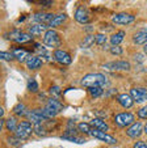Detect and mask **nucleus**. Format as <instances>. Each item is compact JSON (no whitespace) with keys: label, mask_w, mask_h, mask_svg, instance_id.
<instances>
[{"label":"nucleus","mask_w":147,"mask_h":148,"mask_svg":"<svg viewBox=\"0 0 147 148\" xmlns=\"http://www.w3.org/2000/svg\"><path fill=\"white\" fill-rule=\"evenodd\" d=\"M46 28H49L47 25H41V24H33V25H29L28 30H29V34L30 36H38V34L43 33L46 30Z\"/></svg>","instance_id":"aec40b11"},{"label":"nucleus","mask_w":147,"mask_h":148,"mask_svg":"<svg viewBox=\"0 0 147 148\" xmlns=\"http://www.w3.org/2000/svg\"><path fill=\"white\" fill-rule=\"evenodd\" d=\"M17 126H19V123H17V118L16 117H9L8 119L6 121V127L8 131H12L14 132L17 129Z\"/></svg>","instance_id":"b1692460"},{"label":"nucleus","mask_w":147,"mask_h":148,"mask_svg":"<svg viewBox=\"0 0 147 148\" xmlns=\"http://www.w3.org/2000/svg\"><path fill=\"white\" fill-rule=\"evenodd\" d=\"M8 38L12 39V41H16L17 43H26V42L33 39V36H30L29 33H22V32L14 29L8 34Z\"/></svg>","instance_id":"0eeeda50"},{"label":"nucleus","mask_w":147,"mask_h":148,"mask_svg":"<svg viewBox=\"0 0 147 148\" xmlns=\"http://www.w3.org/2000/svg\"><path fill=\"white\" fill-rule=\"evenodd\" d=\"M62 45V39L59 37L58 32H55L54 29H49L45 32L43 34V46L50 49H57Z\"/></svg>","instance_id":"7ed1b4c3"},{"label":"nucleus","mask_w":147,"mask_h":148,"mask_svg":"<svg viewBox=\"0 0 147 148\" xmlns=\"http://www.w3.org/2000/svg\"><path fill=\"white\" fill-rule=\"evenodd\" d=\"M0 59L6 62H11L14 59V55H13V53H9V51H1L0 53Z\"/></svg>","instance_id":"cd10ccee"},{"label":"nucleus","mask_w":147,"mask_h":148,"mask_svg":"<svg viewBox=\"0 0 147 148\" xmlns=\"http://www.w3.org/2000/svg\"><path fill=\"white\" fill-rule=\"evenodd\" d=\"M143 131L147 134V123H146V125H144V127H143Z\"/></svg>","instance_id":"58836bf2"},{"label":"nucleus","mask_w":147,"mask_h":148,"mask_svg":"<svg viewBox=\"0 0 147 148\" xmlns=\"http://www.w3.org/2000/svg\"><path fill=\"white\" fill-rule=\"evenodd\" d=\"M117 100H118V102L121 103V106L125 108V109H130V108H133V105H134V100L130 96V93H122V95H118L117 96Z\"/></svg>","instance_id":"2eb2a0df"},{"label":"nucleus","mask_w":147,"mask_h":148,"mask_svg":"<svg viewBox=\"0 0 147 148\" xmlns=\"http://www.w3.org/2000/svg\"><path fill=\"white\" fill-rule=\"evenodd\" d=\"M134 148H147V143L144 142H137L134 144Z\"/></svg>","instance_id":"c9c22d12"},{"label":"nucleus","mask_w":147,"mask_h":148,"mask_svg":"<svg viewBox=\"0 0 147 148\" xmlns=\"http://www.w3.org/2000/svg\"><path fill=\"white\" fill-rule=\"evenodd\" d=\"M8 143L12 144L13 147H20V139L17 136H9L8 138Z\"/></svg>","instance_id":"473e14b6"},{"label":"nucleus","mask_w":147,"mask_h":148,"mask_svg":"<svg viewBox=\"0 0 147 148\" xmlns=\"http://www.w3.org/2000/svg\"><path fill=\"white\" fill-rule=\"evenodd\" d=\"M106 42V36L104 33H97L96 36H95V43H97V45H104Z\"/></svg>","instance_id":"c756f323"},{"label":"nucleus","mask_w":147,"mask_h":148,"mask_svg":"<svg viewBox=\"0 0 147 148\" xmlns=\"http://www.w3.org/2000/svg\"><path fill=\"white\" fill-rule=\"evenodd\" d=\"M138 117L142 119H147V106H142L138 110Z\"/></svg>","instance_id":"f704fd0d"},{"label":"nucleus","mask_w":147,"mask_h":148,"mask_svg":"<svg viewBox=\"0 0 147 148\" xmlns=\"http://www.w3.org/2000/svg\"><path fill=\"white\" fill-rule=\"evenodd\" d=\"M134 114L133 113H128V112H124V113H118L116 114L114 117V123L119 127H128V126H131L134 123Z\"/></svg>","instance_id":"39448f33"},{"label":"nucleus","mask_w":147,"mask_h":148,"mask_svg":"<svg viewBox=\"0 0 147 148\" xmlns=\"http://www.w3.org/2000/svg\"><path fill=\"white\" fill-rule=\"evenodd\" d=\"M66 20H67V14L66 13H58V14H55V17L53 18V21L49 24V28H57V26L62 25V24H63Z\"/></svg>","instance_id":"412c9836"},{"label":"nucleus","mask_w":147,"mask_h":148,"mask_svg":"<svg viewBox=\"0 0 147 148\" xmlns=\"http://www.w3.org/2000/svg\"><path fill=\"white\" fill-rule=\"evenodd\" d=\"M105 70L110 71H129L130 70V63L125 60H118V62H110L104 66Z\"/></svg>","instance_id":"9d476101"},{"label":"nucleus","mask_w":147,"mask_h":148,"mask_svg":"<svg viewBox=\"0 0 147 148\" xmlns=\"http://www.w3.org/2000/svg\"><path fill=\"white\" fill-rule=\"evenodd\" d=\"M29 115V121L30 122H33L34 125H41L42 122H43V119H46L43 115V112H42V109H38V110H33V112L28 113Z\"/></svg>","instance_id":"f3484780"},{"label":"nucleus","mask_w":147,"mask_h":148,"mask_svg":"<svg viewBox=\"0 0 147 148\" xmlns=\"http://www.w3.org/2000/svg\"><path fill=\"white\" fill-rule=\"evenodd\" d=\"M54 59H55L58 63H61V64H64V66H68V64H71V62H72V59H71V56H70V54L68 53H66V51H63V50H54Z\"/></svg>","instance_id":"f8f14e48"},{"label":"nucleus","mask_w":147,"mask_h":148,"mask_svg":"<svg viewBox=\"0 0 147 148\" xmlns=\"http://www.w3.org/2000/svg\"><path fill=\"white\" fill-rule=\"evenodd\" d=\"M89 125H91L95 130H99V131H103V132H106L109 129V126L106 125L103 119H100V118H93Z\"/></svg>","instance_id":"a211bd4d"},{"label":"nucleus","mask_w":147,"mask_h":148,"mask_svg":"<svg viewBox=\"0 0 147 148\" xmlns=\"http://www.w3.org/2000/svg\"><path fill=\"white\" fill-rule=\"evenodd\" d=\"M75 20L76 23L79 24H88L89 23V13H88V9L83 5H79L78 8L75 9Z\"/></svg>","instance_id":"1a4fd4ad"},{"label":"nucleus","mask_w":147,"mask_h":148,"mask_svg":"<svg viewBox=\"0 0 147 148\" xmlns=\"http://www.w3.org/2000/svg\"><path fill=\"white\" fill-rule=\"evenodd\" d=\"M130 96L133 97L134 102H143V101L147 100V89L146 88H142V87H138V88H131L130 89Z\"/></svg>","instance_id":"9b49d317"},{"label":"nucleus","mask_w":147,"mask_h":148,"mask_svg":"<svg viewBox=\"0 0 147 148\" xmlns=\"http://www.w3.org/2000/svg\"><path fill=\"white\" fill-rule=\"evenodd\" d=\"M13 55L19 62H26L28 60V58L30 56L29 55V53H28V50H24V49H14Z\"/></svg>","instance_id":"4be33fe9"},{"label":"nucleus","mask_w":147,"mask_h":148,"mask_svg":"<svg viewBox=\"0 0 147 148\" xmlns=\"http://www.w3.org/2000/svg\"><path fill=\"white\" fill-rule=\"evenodd\" d=\"M134 21H135V16L126 13V12H119V13H116L112 17V23L116 24V25H130Z\"/></svg>","instance_id":"423d86ee"},{"label":"nucleus","mask_w":147,"mask_h":148,"mask_svg":"<svg viewBox=\"0 0 147 148\" xmlns=\"http://www.w3.org/2000/svg\"><path fill=\"white\" fill-rule=\"evenodd\" d=\"M78 130L80 132H83V134H91L92 129H91V125H88V123L86 122H80L78 125Z\"/></svg>","instance_id":"a878e982"},{"label":"nucleus","mask_w":147,"mask_h":148,"mask_svg":"<svg viewBox=\"0 0 147 148\" xmlns=\"http://www.w3.org/2000/svg\"><path fill=\"white\" fill-rule=\"evenodd\" d=\"M142 131H143V126H142V123L141 122H134L133 125L128 129V136L135 139V138L141 136Z\"/></svg>","instance_id":"dca6fc26"},{"label":"nucleus","mask_w":147,"mask_h":148,"mask_svg":"<svg viewBox=\"0 0 147 148\" xmlns=\"http://www.w3.org/2000/svg\"><path fill=\"white\" fill-rule=\"evenodd\" d=\"M91 135H92V136H93V138H96V139H99V140H103V142L108 143V144H116V143H117V139H116V138H113V136H110V135H108V134H106V132L99 131V130H95V129H92Z\"/></svg>","instance_id":"ddd939ff"},{"label":"nucleus","mask_w":147,"mask_h":148,"mask_svg":"<svg viewBox=\"0 0 147 148\" xmlns=\"http://www.w3.org/2000/svg\"><path fill=\"white\" fill-rule=\"evenodd\" d=\"M4 115V109L3 108H0V117H3Z\"/></svg>","instance_id":"e433bc0d"},{"label":"nucleus","mask_w":147,"mask_h":148,"mask_svg":"<svg viewBox=\"0 0 147 148\" xmlns=\"http://www.w3.org/2000/svg\"><path fill=\"white\" fill-rule=\"evenodd\" d=\"M80 83L81 85L88 88H92V87L103 88V85H105L108 83V80H106V76L103 75V73H88V75H86L81 79Z\"/></svg>","instance_id":"f03ea898"},{"label":"nucleus","mask_w":147,"mask_h":148,"mask_svg":"<svg viewBox=\"0 0 147 148\" xmlns=\"http://www.w3.org/2000/svg\"><path fill=\"white\" fill-rule=\"evenodd\" d=\"M143 51H144V54H146V56H147V43L143 46Z\"/></svg>","instance_id":"4c0bfd02"},{"label":"nucleus","mask_w":147,"mask_h":148,"mask_svg":"<svg viewBox=\"0 0 147 148\" xmlns=\"http://www.w3.org/2000/svg\"><path fill=\"white\" fill-rule=\"evenodd\" d=\"M33 130H34V127H33L30 121H22V122L19 123L14 134H16V136L19 138L20 140H24V139H28V138L30 136Z\"/></svg>","instance_id":"20e7f679"},{"label":"nucleus","mask_w":147,"mask_h":148,"mask_svg":"<svg viewBox=\"0 0 147 148\" xmlns=\"http://www.w3.org/2000/svg\"><path fill=\"white\" fill-rule=\"evenodd\" d=\"M50 93L53 95V98L59 97V95H61V88H59L58 85H54V87L50 88Z\"/></svg>","instance_id":"2f4dec72"},{"label":"nucleus","mask_w":147,"mask_h":148,"mask_svg":"<svg viewBox=\"0 0 147 148\" xmlns=\"http://www.w3.org/2000/svg\"><path fill=\"white\" fill-rule=\"evenodd\" d=\"M89 93H91L92 97H100L104 93V89L101 87H92L89 88Z\"/></svg>","instance_id":"bb28decb"},{"label":"nucleus","mask_w":147,"mask_h":148,"mask_svg":"<svg viewBox=\"0 0 147 148\" xmlns=\"http://www.w3.org/2000/svg\"><path fill=\"white\" fill-rule=\"evenodd\" d=\"M93 43H95V36L93 34H89V36H87L86 38L83 39V42H81V47L88 49V47H91Z\"/></svg>","instance_id":"393cba45"},{"label":"nucleus","mask_w":147,"mask_h":148,"mask_svg":"<svg viewBox=\"0 0 147 148\" xmlns=\"http://www.w3.org/2000/svg\"><path fill=\"white\" fill-rule=\"evenodd\" d=\"M55 17L54 13H47V12H37L33 14L34 24H41V25H47L53 21V18Z\"/></svg>","instance_id":"6e6552de"},{"label":"nucleus","mask_w":147,"mask_h":148,"mask_svg":"<svg viewBox=\"0 0 147 148\" xmlns=\"http://www.w3.org/2000/svg\"><path fill=\"white\" fill-rule=\"evenodd\" d=\"M133 42L135 45H146L147 43V32L146 30H142L138 32L133 36Z\"/></svg>","instance_id":"6ab92c4d"},{"label":"nucleus","mask_w":147,"mask_h":148,"mask_svg":"<svg viewBox=\"0 0 147 148\" xmlns=\"http://www.w3.org/2000/svg\"><path fill=\"white\" fill-rule=\"evenodd\" d=\"M13 112H14V114H17V115H24L26 113V106L24 103H19V105L14 106Z\"/></svg>","instance_id":"c85d7f7f"},{"label":"nucleus","mask_w":147,"mask_h":148,"mask_svg":"<svg viewBox=\"0 0 147 148\" xmlns=\"http://www.w3.org/2000/svg\"><path fill=\"white\" fill-rule=\"evenodd\" d=\"M125 38V32L124 30H118L117 33H114L110 37V45L112 46H119V43L122 42V39Z\"/></svg>","instance_id":"5701e85b"},{"label":"nucleus","mask_w":147,"mask_h":148,"mask_svg":"<svg viewBox=\"0 0 147 148\" xmlns=\"http://www.w3.org/2000/svg\"><path fill=\"white\" fill-rule=\"evenodd\" d=\"M110 54L112 55H121L122 54V49H121V46H112L110 47Z\"/></svg>","instance_id":"72a5a7b5"},{"label":"nucleus","mask_w":147,"mask_h":148,"mask_svg":"<svg viewBox=\"0 0 147 148\" xmlns=\"http://www.w3.org/2000/svg\"><path fill=\"white\" fill-rule=\"evenodd\" d=\"M63 108L64 106L61 101H58L57 98L51 97L47 100V102H46V105H45V108L42 109V112H43V115L46 119H51V118L55 117L59 112H62Z\"/></svg>","instance_id":"f257e3e1"},{"label":"nucleus","mask_w":147,"mask_h":148,"mask_svg":"<svg viewBox=\"0 0 147 148\" xmlns=\"http://www.w3.org/2000/svg\"><path fill=\"white\" fill-rule=\"evenodd\" d=\"M26 64V68L30 71H36L38 70V68L42 67V64H43V62H42V59L39 58V56H36V55H30L28 58V60L25 62Z\"/></svg>","instance_id":"4468645a"},{"label":"nucleus","mask_w":147,"mask_h":148,"mask_svg":"<svg viewBox=\"0 0 147 148\" xmlns=\"http://www.w3.org/2000/svg\"><path fill=\"white\" fill-rule=\"evenodd\" d=\"M28 89L30 90V92H37V90H38V84H37L36 80H29Z\"/></svg>","instance_id":"7c9ffc66"}]
</instances>
